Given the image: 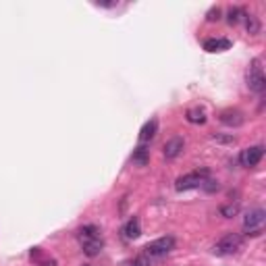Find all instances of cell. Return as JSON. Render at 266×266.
Listing matches in <instances>:
<instances>
[{"instance_id": "obj_21", "label": "cell", "mask_w": 266, "mask_h": 266, "mask_svg": "<svg viewBox=\"0 0 266 266\" xmlns=\"http://www.w3.org/2000/svg\"><path fill=\"white\" fill-rule=\"evenodd\" d=\"M212 137H214L216 142H221V144H233V142H235L233 135H219V133H214Z\"/></svg>"}, {"instance_id": "obj_10", "label": "cell", "mask_w": 266, "mask_h": 266, "mask_svg": "<svg viewBox=\"0 0 266 266\" xmlns=\"http://www.w3.org/2000/svg\"><path fill=\"white\" fill-rule=\"evenodd\" d=\"M229 48H231V42L223 40V38H210V40L204 42L206 52H223V50H229Z\"/></svg>"}, {"instance_id": "obj_24", "label": "cell", "mask_w": 266, "mask_h": 266, "mask_svg": "<svg viewBox=\"0 0 266 266\" xmlns=\"http://www.w3.org/2000/svg\"><path fill=\"white\" fill-rule=\"evenodd\" d=\"M83 266H92V264H83Z\"/></svg>"}, {"instance_id": "obj_3", "label": "cell", "mask_w": 266, "mask_h": 266, "mask_svg": "<svg viewBox=\"0 0 266 266\" xmlns=\"http://www.w3.org/2000/svg\"><path fill=\"white\" fill-rule=\"evenodd\" d=\"M204 179H208V171H195V173H187L183 177L175 181V190L177 191H187V190H195V187H202Z\"/></svg>"}, {"instance_id": "obj_18", "label": "cell", "mask_w": 266, "mask_h": 266, "mask_svg": "<svg viewBox=\"0 0 266 266\" xmlns=\"http://www.w3.org/2000/svg\"><path fill=\"white\" fill-rule=\"evenodd\" d=\"M237 212H239V206L237 204H229V206H223V208H221V214L225 216V219H233Z\"/></svg>"}, {"instance_id": "obj_15", "label": "cell", "mask_w": 266, "mask_h": 266, "mask_svg": "<svg viewBox=\"0 0 266 266\" xmlns=\"http://www.w3.org/2000/svg\"><path fill=\"white\" fill-rule=\"evenodd\" d=\"M185 119L191 125H204L206 123V113L202 111V108L195 106V108H190V111L185 113Z\"/></svg>"}, {"instance_id": "obj_22", "label": "cell", "mask_w": 266, "mask_h": 266, "mask_svg": "<svg viewBox=\"0 0 266 266\" xmlns=\"http://www.w3.org/2000/svg\"><path fill=\"white\" fill-rule=\"evenodd\" d=\"M206 19H208V21H219V19H221V8H219V6L212 8V11L206 15Z\"/></svg>"}, {"instance_id": "obj_19", "label": "cell", "mask_w": 266, "mask_h": 266, "mask_svg": "<svg viewBox=\"0 0 266 266\" xmlns=\"http://www.w3.org/2000/svg\"><path fill=\"white\" fill-rule=\"evenodd\" d=\"M150 262H152V258L150 256H146V254H140L137 258L133 260V264L131 266H150Z\"/></svg>"}, {"instance_id": "obj_17", "label": "cell", "mask_w": 266, "mask_h": 266, "mask_svg": "<svg viewBox=\"0 0 266 266\" xmlns=\"http://www.w3.org/2000/svg\"><path fill=\"white\" fill-rule=\"evenodd\" d=\"M243 17H245V13L239 6H235V8H229V19H227V21H229L231 25H235V23H239Z\"/></svg>"}, {"instance_id": "obj_13", "label": "cell", "mask_w": 266, "mask_h": 266, "mask_svg": "<svg viewBox=\"0 0 266 266\" xmlns=\"http://www.w3.org/2000/svg\"><path fill=\"white\" fill-rule=\"evenodd\" d=\"M123 233H125L127 239H137V237L142 235V225H140V221H137L135 216H133V219L123 227Z\"/></svg>"}, {"instance_id": "obj_16", "label": "cell", "mask_w": 266, "mask_h": 266, "mask_svg": "<svg viewBox=\"0 0 266 266\" xmlns=\"http://www.w3.org/2000/svg\"><path fill=\"white\" fill-rule=\"evenodd\" d=\"M245 29H248V34L250 36H258L260 34V21H258V17L256 15H245Z\"/></svg>"}, {"instance_id": "obj_20", "label": "cell", "mask_w": 266, "mask_h": 266, "mask_svg": "<svg viewBox=\"0 0 266 266\" xmlns=\"http://www.w3.org/2000/svg\"><path fill=\"white\" fill-rule=\"evenodd\" d=\"M202 187H204L206 191H216V190H219L221 185H219V181H214V179H204Z\"/></svg>"}, {"instance_id": "obj_4", "label": "cell", "mask_w": 266, "mask_h": 266, "mask_svg": "<svg viewBox=\"0 0 266 266\" xmlns=\"http://www.w3.org/2000/svg\"><path fill=\"white\" fill-rule=\"evenodd\" d=\"M173 248H175V239L173 237H160V239H156L152 243H148L144 248V254L150 256V258H162V256H166Z\"/></svg>"}, {"instance_id": "obj_14", "label": "cell", "mask_w": 266, "mask_h": 266, "mask_svg": "<svg viewBox=\"0 0 266 266\" xmlns=\"http://www.w3.org/2000/svg\"><path fill=\"white\" fill-rule=\"evenodd\" d=\"M81 248H83V254H85V256H90V258H94V256H98V254L102 252V248H104V239H102V237L92 239V241L83 243Z\"/></svg>"}, {"instance_id": "obj_23", "label": "cell", "mask_w": 266, "mask_h": 266, "mask_svg": "<svg viewBox=\"0 0 266 266\" xmlns=\"http://www.w3.org/2000/svg\"><path fill=\"white\" fill-rule=\"evenodd\" d=\"M98 6H106V8H111V6H114L116 2H96Z\"/></svg>"}, {"instance_id": "obj_1", "label": "cell", "mask_w": 266, "mask_h": 266, "mask_svg": "<svg viewBox=\"0 0 266 266\" xmlns=\"http://www.w3.org/2000/svg\"><path fill=\"white\" fill-rule=\"evenodd\" d=\"M245 81H248L250 90L256 94H262L266 90V77H264V71H262L258 58H254L250 63V69H248V73H245Z\"/></svg>"}, {"instance_id": "obj_7", "label": "cell", "mask_w": 266, "mask_h": 266, "mask_svg": "<svg viewBox=\"0 0 266 266\" xmlns=\"http://www.w3.org/2000/svg\"><path fill=\"white\" fill-rule=\"evenodd\" d=\"M221 123L227 125V127H241L245 123V116L241 111H237V108H227V111L221 113Z\"/></svg>"}, {"instance_id": "obj_9", "label": "cell", "mask_w": 266, "mask_h": 266, "mask_svg": "<svg viewBox=\"0 0 266 266\" xmlns=\"http://www.w3.org/2000/svg\"><path fill=\"white\" fill-rule=\"evenodd\" d=\"M98 237H102V235H100V229H98L96 225H85V227H81V229L77 231V239L81 241V245L87 243V241H92V239H98Z\"/></svg>"}, {"instance_id": "obj_12", "label": "cell", "mask_w": 266, "mask_h": 266, "mask_svg": "<svg viewBox=\"0 0 266 266\" xmlns=\"http://www.w3.org/2000/svg\"><path fill=\"white\" fill-rule=\"evenodd\" d=\"M131 160L137 166H146L148 162H150V150H148L146 146H137L133 150V154H131Z\"/></svg>"}, {"instance_id": "obj_8", "label": "cell", "mask_w": 266, "mask_h": 266, "mask_svg": "<svg viewBox=\"0 0 266 266\" xmlns=\"http://www.w3.org/2000/svg\"><path fill=\"white\" fill-rule=\"evenodd\" d=\"M183 146H185L183 137H171V140L166 142V144H164V148H162L164 158H166V160L177 158V156H179V154L183 152Z\"/></svg>"}, {"instance_id": "obj_2", "label": "cell", "mask_w": 266, "mask_h": 266, "mask_svg": "<svg viewBox=\"0 0 266 266\" xmlns=\"http://www.w3.org/2000/svg\"><path fill=\"white\" fill-rule=\"evenodd\" d=\"M241 243H243L241 235H237V233H227L225 237H221L219 241L214 243L212 252H214L216 256H229V254L237 252V250L241 248Z\"/></svg>"}, {"instance_id": "obj_5", "label": "cell", "mask_w": 266, "mask_h": 266, "mask_svg": "<svg viewBox=\"0 0 266 266\" xmlns=\"http://www.w3.org/2000/svg\"><path fill=\"white\" fill-rule=\"evenodd\" d=\"M264 216L266 212L262 208H256L252 212H248V216L243 219V229L248 235H260V227L264 223Z\"/></svg>"}, {"instance_id": "obj_6", "label": "cell", "mask_w": 266, "mask_h": 266, "mask_svg": "<svg viewBox=\"0 0 266 266\" xmlns=\"http://www.w3.org/2000/svg\"><path fill=\"white\" fill-rule=\"evenodd\" d=\"M264 156V148L262 146H252V148H245V150L239 154V162L243 166H256Z\"/></svg>"}, {"instance_id": "obj_11", "label": "cell", "mask_w": 266, "mask_h": 266, "mask_svg": "<svg viewBox=\"0 0 266 266\" xmlns=\"http://www.w3.org/2000/svg\"><path fill=\"white\" fill-rule=\"evenodd\" d=\"M156 131H158V121L156 119H150L144 127H142V131H140V142L146 144V142H150L152 137L156 135Z\"/></svg>"}]
</instances>
